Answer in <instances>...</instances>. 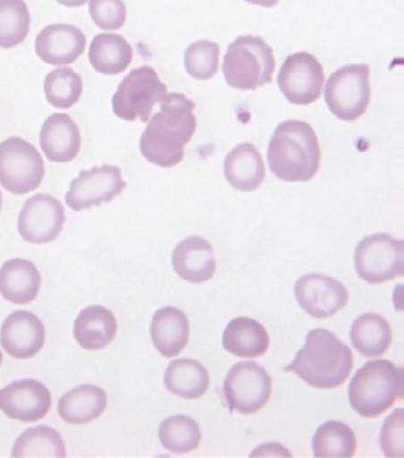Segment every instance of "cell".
Wrapping results in <instances>:
<instances>
[{
  "mask_svg": "<svg viewBox=\"0 0 404 458\" xmlns=\"http://www.w3.org/2000/svg\"><path fill=\"white\" fill-rule=\"evenodd\" d=\"M39 287L41 275L30 260H7L0 268V293L11 303H30L38 297Z\"/></svg>",
  "mask_w": 404,
  "mask_h": 458,
  "instance_id": "obj_22",
  "label": "cell"
},
{
  "mask_svg": "<svg viewBox=\"0 0 404 458\" xmlns=\"http://www.w3.org/2000/svg\"><path fill=\"white\" fill-rule=\"evenodd\" d=\"M403 420V409H398L384 421L381 432V448L387 457L404 456Z\"/></svg>",
  "mask_w": 404,
  "mask_h": 458,
  "instance_id": "obj_36",
  "label": "cell"
},
{
  "mask_svg": "<svg viewBox=\"0 0 404 458\" xmlns=\"http://www.w3.org/2000/svg\"><path fill=\"white\" fill-rule=\"evenodd\" d=\"M30 13L24 0H0V48H14L28 38Z\"/></svg>",
  "mask_w": 404,
  "mask_h": 458,
  "instance_id": "obj_32",
  "label": "cell"
},
{
  "mask_svg": "<svg viewBox=\"0 0 404 458\" xmlns=\"http://www.w3.org/2000/svg\"><path fill=\"white\" fill-rule=\"evenodd\" d=\"M89 13L102 30H119L126 23L127 9L123 0H90Z\"/></svg>",
  "mask_w": 404,
  "mask_h": 458,
  "instance_id": "obj_35",
  "label": "cell"
},
{
  "mask_svg": "<svg viewBox=\"0 0 404 458\" xmlns=\"http://www.w3.org/2000/svg\"><path fill=\"white\" fill-rule=\"evenodd\" d=\"M325 81L323 64L311 54L297 53L286 58L278 75L280 90L290 104L311 105L322 96Z\"/></svg>",
  "mask_w": 404,
  "mask_h": 458,
  "instance_id": "obj_11",
  "label": "cell"
},
{
  "mask_svg": "<svg viewBox=\"0 0 404 458\" xmlns=\"http://www.w3.org/2000/svg\"><path fill=\"white\" fill-rule=\"evenodd\" d=\"M45 174V162L34 145L20 137L0 144V183L7 191L16 195L34 191Z\"/></svg>",
  "mask_w": 404,
  "mask_h": 458,
  "instance_id": "obj_9",
  "label": "cell"
},
{
  "mask_svg": "<svg viewBox=\"0 0 404 458\" xmlns=\"http://www.w3.org/2000/svg\"><path fill=\"white\" fill-rule=\"evenodd\" d=\"M190 323L184 311L173 307L159 309L153 315L151 339L164 358H174L187 347Z\"/></svg>",
  "mask_w": 404,
  "mask_h": 458,
  "instance_id": "obj_20",
  "label": "cell"
},
{
  "mask_svg": "<svg viewBox=\"0 0 404 458\" xmlns=\"http://www.w3.org/2000/svg\"><path fill=\"white\" fill-rule=\"evenodd\" d=\"M354 259L360 279L383 284L404 275V242L387 233L366 236L357 245Z\"/></svg>",
  "mask_w": 404,
  "mask_h": 458,
  "instance_id": "obj_7",
  "label": "cell"
},
{
  "mask_svg": "<svg viewBox=\"0 0 404 458\" xmlns=\"http://www.w3.org/2000/svg\"><path fill=\"white\" fill-rule=\"evenodd\" d=\"M403 369L389 360H375L357 370L349 386V401L359 416L377 418L403 398Z\"/></svg>",
  "mask_w": 404,
  "mask_h": 458,
  "instance_id": "obj_4",
  "label": "cell"
},
{
  "mask_svg": "<svg viewBox=\"0 0 404 458\" xmlns=\"http://www.w3.org/2000/svg\"><path fill=\"white\" fill-rule=\"evenodd\" d=\"M53 398L38 380L14 381L0 390V411L11 420L34 423L48 414Z\"/></svg>",
  "mask_w": 404,
  "mask_h": 458,
  "instance_id": "obj_15",
  "label": "cell"
},
{
  "mask_svg": "<svg viewBox=\"0 0 404 458\" xmlns=\"http://www.w3.org/2000/svg\"><path fill=\"white\" fill-rule=\"evenodd\" d=\"M88 57L97 72L116 75L132 64L133 49L122 35L100 34L90 43Z\"/></svg>",
  "mask_w": 404,
  "mask_h": 458,
  "instance_id": "obj_27",
  "label": "cell"
},
{
  "mask_svg": "<svg viewBox=\"0 0 404 458\" xmlns=\"http://www.w3.org/2000/svg\"><path fill=\"white\" fill-rule=\"evenodd\" d=\"M64 223L62 203L54 196L38 194L25 202L18 217V232L25 242L42 245L56 239Z\"/></svg>",
  "mask_w": 404,
  "mask_h": 458,
  "instance_id": "obj_13",
  "label": "cell"
},
{
  "mask_svg": "<svg viewBox=\"0 0 404 458\" xmlns=\"http://www.w3.org/2000/svg\"><path fill=\"white\" fill-rule=\"evenodd\" d=\"M2 205H3V195H2V191H0V210H2Z\"/></svg>",
  "mask_w": 404,
  "mask_h": 458,
  "instance_id": "obj_40",
  "label": "cell"
},
{
  "mask_svg": "<svg viewBox=\"0 0 404 458\" xmlns=\"http://www.w3.org/2000/svg\"><path fill=\"white\" fill-rule=\"evenodd\" d=\"M39 145L49 161L72 162L81 148V133L71 116L54 114L43 123Z\"/></svg>",
  "mask_w": 404,
  "mask_h": 458,
  "instance_id": "obj_19",
  "label": "cell"
},
{
  "mask_svg": "<svg viewBox=\"0 0 404 458\" xmlns=\"http://www.w3.org/2000/svg\"><path fill=\"white\" fill-rule=\"evenodd\" d=\"M351 343L363 356L378 358L391 348L392 330L384 318L373 312L359 316L351 327Z\"/></svg>",
  "mask_w": 404,
  "mask_h": 458,
  "instance_id": "obj_28",
  "label": "cell"
},
{
  "mask_svg": "<svg viewBox=\"0 0 404 458\" xmlns=\"http://www.w3.org/2000/svg\"><path fill=\"white\" fill-rule=\"evenodd\" d=\"M46 100L54 107L68 110L80 100L83 92L81 76L72 68H58L46 75Z\"/></svg>",
  "mask_w": 404,
  "mask_h": 458,
  "instance_id": "obj_33",
  "label": "cell"
},
{
  "mask_svg": "<svg viewBox=\"0 0 404 458\" xmlns=\"http://www.w3.org/2000/svg\"><path fill=\"white\" fill-rule=\"evenodd\" d=\"M220 47L210 41L192 43L184 55L185 69L196 80L206 81L213 78L220 64Z\"/></svg>",
  "mask_w": 404,
  "mask_h": 458,
  "instance_id": "obj_34",
  "label": "cell"
},
{
  "mask_svg": "<svg viewBox=\"0 0 404 458\" xmlns=\"http://www.w3.org/2000/svg\"><path fill=\"white\" fill-rule=\"evenodd\" d=\"M195 108L184 94L164 97L160 111L152 116L140 138V151L147 161L162 168H173L183 161L185 145L198 127Z\"/></svg>",
  "mask_w": 404,
  "mask_h": 458,
  "instance_id": "obj_1",
  "label": "cell"
},
{
  "mask_svg": "<svg viewBox=\"0 0 404 458\" xmlns=\"http://www.w3.org/2000/svg\"><path fill=\"white\" fill-rule=\"evenodd\" d=\"M164 384L170 394L195 401L206 394L210 386V376L206 367L196 360H174L167 367Z\"/></svg>",
  "mask_w": 404,
  "mask_h": 458,
  "instance_id": "obj_26",
  "label": "cell"
},
{
  "mask_svg": "<svg viewBox=\"0 0 404 458\" xmlns=\"http://www.w3.org/2000/svg\"><path fill=\"white\" fill-rule=\"evenodd\" d=\"M267 156L269 168L280 180L308 182L319 172L322 151L312 126L287 120L273 133Z\"/></svg>",
  "mask_w": 404,
  "mask_h": 458,
  "instance_id": "obj_3",
  "label": "cell"
},
{
  "mask_svg": "<svg viewBox=\"0 0 404 458\" xmlns=\"http://www.w3.org/2000/svg\"><path fill=\"white\" fill-rule=\"evenodd\" d=\"M167 94L165 83L150 65L133 69L120 83L112 99L113 112L120 119L147 123L155 105Z\"/></svg>",
  "mask_w": 404,
  "mask_h": 458,
  "instance_id": "obj_6",
  "label": "cell"
},
{
  "mask_svg": "<svg viewBox=\"0 0 404 458\" xmlns=\"http://www.w3.org/2000/svg\"><path fill=\"white\" fill-rule=\"evenodd\" d=\"M371 100L370 67L349 64L327 80L325 101L330 111L344 122H355L366 114Z\"/></svg>",
  "mask_w": 404,
  "mask_h": 458,
  "instance_id": "obj_8",
  "label": "cell"
},
{
  "mask_svg": "<svg viewBox=\"0 0 404 458\" xmlns=\"http://www.w3.org/2000/svg\"><path fill=\"white\" fill-rule=\"evenodd\" d=\"M250 4H254V5H260L264 7H272L275 6L276 4L279 3V0H246Z\"/></svg>",
  "mask_w": 404,
  "mask_h": 458,
  "instance_id": "obj_39",
  "label": "cell"
},
{
  "mask_svg": "<svg viewBox=\"0 0 404 458\" xmlns=\"http://www.w3.org/2000/svg\"><path fill=\"white\" fill-rule=\"evenodd\" d=\"M223 394L231 412L257 413L271 399L272 377L257 362L236 363L225 377Z\"/></svg>",
  "mask_w": 404,
  "mask_h": 458,
  "instance_id": "obj_10",
  "label": "cell"
},
{
  "mask_svg": "<svg viewBox=\"0 0 404 458\" xmlns=\"http://www.w3.org/2000/svg\"><path fill=\"white\" fill-rule=\"evenodd\" d=\"M158 437L166 450L173 454H188L201 443V428L198 421L187 416H173L160 424Z\"/></svg>",
  "mask_w": 404,
  "mask_h": 458,
  "instance_id": "obj_31",
  "label": "cell"
},
{
  "mask_svg": "<svg viewBox=\"0 0 404 458\" xmlns=\"http://www.w3.org/2000/svg\"><path fill=\"white\" fill-rule=\"evenodd\" d=\"M173 265L177 276L191 284L210 281L216 272L213 246L201 236H189L173 250Z\"/></svg>",
  "mask_w": 404,
  "mask_h": 458,
  "instance_id": "obj_18",
  "label": "cell"
},
{
  "mask_svg": "<svg viewBox=\"0 0 404 458\" xmlns=\"http://www.w3.org/2000/svg\"><path fill=\"white\" fill-rule=\"evenodd\" d=\"M56 2L68 7H80L85 5L88 0H56Z\"/></svg>",
  "mask_w": 404,
  "mask_h": 458,
  "instance_id": "obj_38",
  "label": "cell"
},
{
  "mask_svg": "<svg viewBox=\"0 0 404 458\" xmlns=\"http://www.w3.org/2000/svg\"><path fill=\"white\" fill-rule=\"evenodd\" d=\"M122 170L118 166L102 165L100 168L83 170L72 181L71 189L65 194V202L75 212L90 209L101 203L111 202L126 188Z\"/></svg>",
  "mask_w": 404,
  "mask_h": 458,
  "instance_id": "obj_12",
  "label": "cell"
},
{
  "mask_svg": "<svg viewBox=\"0 0 404 458\" xmlns=\"http://www.w3.org/2000/svg\"><path fill=\"white\" fill-rule=\"evenodd\" d=\"M2 361H3V354H2V352H0V365H2Z\"/></svg>",
  "mask_w": 404,
  "mask_h": 458,
  "instance_id": "obj_41",
  "label": "cell"
},
{
  "mask_svg": "<svg viewBox=\"0 0 404 458\" xmlns=\"http://www.w3.org/2000/svg\"><path fill=\"white\" fill-rule=\"evenodd\" d=\"M65 445L55 428L41 425L28 428L14 442L11 457H65Z\"/></svg>",
  "mask_w": 404,
  "mask_h": 458,
  "instance_id": "obj_30",
  "label": "cell"
},
{
  "mask_svg": "<svg viewBox=\"0 0 404 458\" xmlns=\"http://www.w3.org/2000/svg\"><path fill=\"white\" fill-rule=\"evenodd\" d=\"M292 457V454L282 445L276 443H268V445H261L250 454V457Z\"/></svg>",
  "mask_w": 404,
  "mask_h": 458,
  "instance_id": "obj_37",
  "label": "cell"
},
{
  "mask_svg": "<svg viewBox=\"0 0 404 458\" xmlns=\"http://www.w3.org/2000/svg\"><path fill=\"white\" fill-rule=\"evenodd\" d=\"M87 38L79 28L69 24H53L36 38L35 50L39 60L51 65L74 64L85 53Z\"/></svg>",
  "mask_w": 404,
  "mask_h": 458,
  "instance_id": "obj_17",
  "label": "cell"
},
{
  "mask_svg": "<svg viewBox=\"0 0 404 458\" xmlns=\"http://www.w3.org/2000/svg\"><path fill=\"white\" fill-rule=\"evenodd\" d=\"M224 176L239 191H254L264 183L265 168L260 151L250 143L232 148L224 161Z\"/></svg>",
  "mask_w": 404,
  "mask_h": 458,
  "instance_id": "obj_21",
  "label": "cell"
},
{
  "mask_svg": "<svg viewBox=\"0 0 404 458\" xmlns=\"http://www.w3.org/2000/svg\"><path fill=\"white\" fill-rule=\"evenodd\" d=\"M46 343V328L41 319L27 310L13 312L0 330V344L7 354L18 360L38 355Z\"/></svg>",
  "mask_w": 404,
  "mask_h": 458,
  "instance_id": "obj_16",
  "label": "cell"
},
{
  "mask_svg": "<svg viewBox=\"0 0 404 458\" xmlns=\"http://www.w3.org/2000/svg\"><path fill=\"white\" fill-rule=\"evenodd\" d=\"M315 457H354L357 450L355 432L341 421L330 420L318 428L313 436Z\"/></svg>",
  "mask_w": 404,
  "mask_h": 458,
  "instance_id": "obj_29",
  "label": "cell"
},
{
  "mask_svg": "<svg viewBox=\"0 0 404 458\" xmlns=\"http://www.w3.org/2000/svg\"><path fill=\"white\" fill-rule=\"evenodd\" d=\"M352 367L351 349L329 330L315 329L307 334L304 348L283 370L296 373L309 386L334 390L348 380Z\"/></svg>",
  "mask_w": 404,
  "mask_h": 458,
  "instance_id": "obj_2",
  "label": "cell"
},
{
  "mask_svg": "<svg viewBox=\"0 0 404 458\" xmlns=\"http://www.w3.org/2000/svg\"><path fill=\"white\" fill-rule=\"evenodd\" d=\"M222 343L231 354L253 359L267 352L271 340L267 330L257 319L238 318L228 323Z\"/></svg>",
  "mask_w": 404,
  "mask_h": 458,
  "instance_id": "obj_24",
  "label": "cell"
},
{
  "mask_svg": "<svg viewBox=\"0 0 404 458\" xmlns=\"http://www.w3.org/2000/svg\"><path fill=\"white\" fill-rule=\"evenodd\" d=\"M276 61L271 47L258 36H240L228 47L223 75L235 89L255 90L271 83Z\"/></svg>",
  "mask_w": 404,
  "mask_h": 458,
  "instance_id": "obj_5",
  "label": "cell"
},
{
  "mask_svg": "<svg viewBox=\"0 0 404 458\" xmlns=\"http://www.w3.org/2000/svg\"><path fill=\"white\" fill-rule=\"evenodd\" d=\"M118 323L114 314L101 305L83 309L74 322V337L87 351H100L115 339Z\"/></svg>",
  "mask_w": 404,
  "mask_h": 458,
  "instance_id": "obj_23",
  "label": "cell"
},
{
  "mask_svg": "<svg viewBox=\"0 0 404 458\" xmlns=\"http://www.w3.org/2000/svg\"><path fill=\"white\" fill-rule=\"evenodd\" d=\"M294 294L300 307L309 316L319 319L332 318L347 307L349 301L347 287L329 276L319 274L298 279Z\"/></svg>",
  "mask_w": 404,
  "mask_h": 458,
  "instance_id": "obj_14",
  "label": "cell"
},
{
  "mask_svg": "<svg viewBox=\"0 0 404 458\" xmlns=\"http://www.w3.org/2000/svg\"><path fill=\"white\" fill-rule=\"evenodd\" d=\"M107 407V394L94 385H82L69 391L58 402V416L72 425L88 424L97 420Z\"/></svg>",
  "mask_w": 404,
  "mask_h": 458,
  "instance_id": "obj_25",
  "label": "cell"
}]
</instances>
